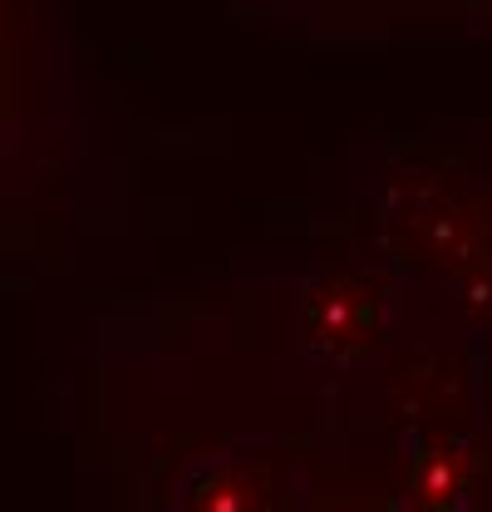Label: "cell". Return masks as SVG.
<instances>
[{
  "instance_id": "6da1fadb",
  "label": "cell",
  "mask_w": 492,
  "mask_h": 512,
  "mask_svg": "<svg viewBox=\"0 0 492 512\" xmlns=\"http://www.w3.org/2000/svg\"><path fill=\"white\" fill-rule=\"evenodd\" d=\"M379 286L365 276H330L320 286H310L306 306H301V335L315 355L325 360H360L369 345L379 340Z\"/></svg>"
},
{
  "instance_id": "7a4b0ae2",
  "label": "cell",
  "mask_w": 492,
  "mask_h": 512,
  "mask_svg": "<svg viewBox=\"0 0 492 512\" xmlns=\"http://www.w3.org/2000/svg\"><path fill=\"white\" fill-rule=\"evenodd\" d=\"M463 493H468V478H463V468H458V453L433 448L429 458L419 463V473H414V498L429 512H448L463 503Z\"/></svg>"
},
{
  "instance_id": "3957f363",
  "label": "cell",
  "mask_w": 492,
  "mask_h": 512,
  "mask_svg": "<svg viewBox=\"0 0 492 512\" xmlns=\"http://www.w3.org/2000/svg\"><path fill=\"white\" fill-rule=\"evenodd\" d=\"M246 483L237 478H202L197 488H192V498H187V512H246Z\"/></svg>"
}]
</instances>
